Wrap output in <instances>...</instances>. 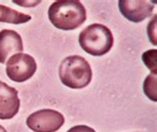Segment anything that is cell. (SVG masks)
I'll list each match as a JSON object with an SVG mask.
<instances>
[{"label": "cell", "instance_id": "6da1fadb", "mask_svg": "<svg viewBox=\"0 0 157 132\" xmlns=\"http://www.w3.org/2000/svg\"><path fill=\"white\" fill-rule=\"evenodd\" d=\"M48 17L57 29L65 31L75 30L86 20V11L78 0H59L49 7Z\"/></svg>", "mask_w": 157, "mask_h": 132}, {"label": "cell", "instance_id": "7a4b0ae2", "mask_svg": "<svg viewBox=\"0 0 157 132\" xmlns=\"http://www.w3.org/2000/svg\"><path fill=\"white\" fill-rule=\"evenodd\" d=\"M62 84L68 88L80 89L88 86L93 77L90 65L84 57L69 56L62 61L59 68Z\"/></svg>", "mask_w": 157, "mask_h": 132}, {"label": "cell", "instance_id": "3957f363", "mask_svg": "<svg viewBox=\"0 0 157 132\" xmlns=\"http://www.w3.org/2000/svg\"><path fill=\"white\" fill-rule=\"evenodd\" d=\"M78 43L86 53L101 57L109 53L113 46V33L102 24H92L78 35Z\"/></svg>", "mask_w": 157, "mask_h": 132}, {"label": "cell", "instance_id": "277c9868", "mask_svg": "<svg viewBox=\"0 0 157 132\" xmlns=\"http://www.w3.org/2000/svg\"><path fill=\"white\" fill-rule=\"evenodd\" d=\"M65 123V117L54 109H41L31 113L26 120L27 126L34 132H56Z\"/></svg>", "mask_w": 157, "mask_h": 132}, {"label": "cell", "instance_id": "5b68a950", "mask_svg": "<svg viewBox=\"0 0 157 132\" xmlns=\"http://www.w3.org/2000/svg\"><path fill=\"white\" fill-rule=\"evenodd\" d=\"M37 71L35 59L28 54L19 53L10 57L6 62V74L16 82H24L34 76Z\"/></svg>", "mask_w": 157, "mask_h": 132}, {"label": "cell", "instance_id": "8992f818", "mask_svg": "<svg viewBox=\"0 0 157 132\" xmlns=\"http://www.w3.org/2000/svg\"><path fill=\"white\" fill-rule=\"evenodd\" d=\"M118 8L123 17L131 22L139 23L152 15L154 5L145 0H121Z\"/></svg>", "mask_w": 157, "mask_h": 132}, {"label": "cell", "instance_id": "52a82bcc", "mask_svg": "<svg viewBox=\"0 0 157 132\" xmlns=\"http://www.w3.org/2000/svg\"><path fill=\"white\" fill-rule=\"evenodd\" d=\"M20 108L17 89L0 81V119L13 118Z\"/></svg>", "mask_w": 157, "mask_h": 132}, {"label": "cell", "instance_id": "ba28073f", "mask_svg": "<svg viewBox=\"0 0 157 132\" xmlns=\"http://www.w3.org/2000/svg\"><path fill=\"white\" fill-rule=\"evenodd\" d=\"M22 51L23 41L19 33L8 29L0 31V64H5L10 56Z\"/></svg>", "mask_w": 157, "mask_h": 132}, {"label": "cell", "instance_id": "9c48e42d", "mask_svg": "<svg viewBox=\"0 0 157 132\" xmlns=\"http://www.w3.org/2000/svg\"><path fill=\"white\" fill-rule=\"evenodd\" d=\"M31 20V16L21 13L17 10H14L5 5H0V22L10 23L14 25L27 23Z\"/></svg>", "mask_w": 157, "mask_h": 132}, {"label": "cell", "instance_id": "30bf717a", "mask_svg": "<svg viewBox=\"0 0 157 132\" xmlns=\"http://www.w3.org/2000/svg\"><path fill=\"white\" fill-rule=\"evenodd\" d=\"M156 86H157L156 75H152V74H150V75L147 76V77L143 82V90H144V93L146 94V96L152 101L157 100Z\"/></svg>", "mask_w": 157, "mask_h": 132}, {"label": "cell", "instance_id": "8fae6325", "mask_svg": "<svg viewBox=\"0 0 157 132\" xmlns=\"http://www.w3.org/2000/svg\"><path fill=\"white\" fill-rule=\"evenodd\" d=\"M157 50H149L142 55V61L144 65L149 69L152 75H156L157 74Z\"/></svg>", "mask_w": 157, "mask_h": 132}, {"label": "cell", "instance_id": "7c38bea8", "mask_svg": "<svg viewBox=\"0 0 157 132\" xmlns=\"http://www.w3.org/2000/svg\"><path fill=\"white\" fill-rule=\"evenodd\" d=\"M67 132H96L92 127H89L86 125H76L70 128Z\"/></svg>", "mask_w": 157, "mask_h": 132}, {"label": "cell", "instance_id": "4fadbf2b", "mask_svg": "<svg viewBox=\"0 0 157 132\" xmlns=\"http://www.w3.org/2000/svg\"><path fill=\"white\" fill-rule=\"evenodd\" d=\"M0 132H7V131H6V129L4 128L2 125H0Z\"/></svg>", "mask_w": 157, "mask_h": 132}]
</instances>
